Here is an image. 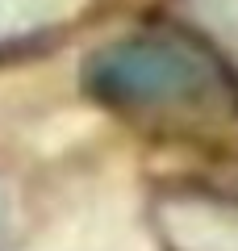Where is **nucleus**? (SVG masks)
Returning <instances> with one entry per match:
<instances>
[{
	"label": "nucleus",
	"mask_w": 238,
	"mask_h": 251,
	"mask_svg": "<svg viewBox=\"0 0 238 251\" xmlns=\"http://www.w3.org/2000/svg\"><path fill=\"white\" fill-rule=\"evenodd\" d=\"M205 67L184 42L159 34H130L105 42L84 63V88L105 105L155 109L196 97Z\"/></svg>",
	"instance_id": "1"
}]
</instances>
